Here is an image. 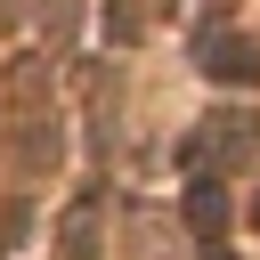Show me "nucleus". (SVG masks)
Returning <instances> with one entry per match:
<instances>
[{"mask_svg":"<svg viewBox=\"0 0 260 260\" xmlns=\"http://www.w3.org/2000/svg\"><path fill=\"white\" fill-rule=\"evenodd\" d=\"M203 65H211L219 81H252V73H260V49H252V41H211Z\"/></svg>","mask_w":260,"mask_h":260,"instance_id":"obj_1","label":"nucleus"},{"mask_svg":"<svg viewBox=\"0 0 260 260\" xmlns=\"http://www.w3.org/2000/svg\"><path fill=\"white\" fill-rule=\"evenodd\" d=\"M187 228H195V236H219V228H228V203H219V179H195V187H187Z\"/></svg>","mask_w":260,"mask_h":260,"instance_id":"obj_2","label":"nucleus"},{"mask_svg":"<svg viewBox=\"0 0 260 260\" xmlns=\"http://www.w3.org/2000/svg\"><path fill=\"white\" fill-rule=\"evenodd\" d=\"M252 219H260V203H252Z\"/></svg>","mask_w":260,"mask_h":260,"instance_id":"obj_3","label":"nucleus"}]
</instances>
